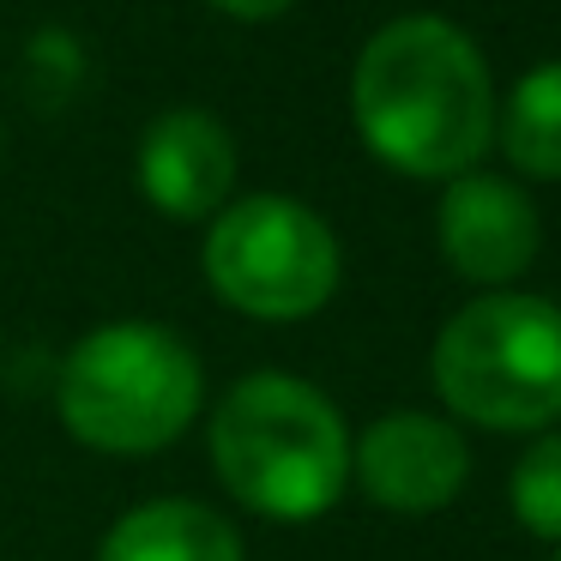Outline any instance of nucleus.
<instances>
[{"mask_svg":"<svg viewBox=\"0 0 561 561\" xmlns=\"http://www.w3.org/2000/svg\"><path fill=\"white\" fill-rule=\"evenodd\" d=\"M363 146L416 182H453L495 146V79L453 19L404 13L363 43L351 73Z\"/></svg>","mask_w":561,"mask_h":561,"instance_id":"f257e3e1","label":"nucleus"},{"mask_svg":"<svg viewBox=\"0 0 561 561\" xmlns=\"http://www.w3.org/2000/svg\"><path fill=\"white\" fill-rule=\"evenodd\" d=\"M211 465L248 513L308 525L351 483V428L339 404L296 375H248L211 411Z\"/></svg>","mask_w":561,"mask_h":561,"instance_id":"f03ea898","label":"nucleus"},{"mask_svg":"<svg viewBox=\"0 0 561 561\" xmlns=\"http://www.w3.org/2000/svg\"><path fill=\"white\" fill-rule=\"evenodd\" d=\"M428 380L465 423L543 435L561 423V308L525 290L477 296L440 327Z\"/></svg>","mask_w":561,"mask_h":561,"instance_id":"7ed1b4c3","label":"nucleus"},{"mask_svg":"<svg viewBox=\"0 0 561 561\" xmlns=\"http://www.w3.org/2000/svg\"><path fill=\"white\" fill-rule=\"evenodd\" d=\"M199 356L151 320H110L61 363V423L98 453H158L199 416Z\"/></svg>","mask_w":561,"mask_h":561,"instance_id":"20e7f679","label":"nucleus"},{"mask_svg":"<svg viewBox=\"0 0 561 561\" xmlns=\"http://www.w3.org/2000/svg\"><path fill=\"white\" fill-rule=\"evenodd\" d=\"M339 236L314 206L290 194H248L206 230V284L248 320L290 327L339 290Z\"/></svg>","mask_w":561,"mask_h":561,"instance_id":"39448f33","label":"nucleus"},{"mask_svg":"<svg viewBox=\"0 0 561 561\" xmlns=\"http://www.w3.org/2000/svg\"><path fill=\"white\" fill-rule=\"evenodd\" d=\"M351 471L387 513H440L471 477L465 435L435 411H387L356 435Z\"/></svg>","mask_w":561,"mask_h":561,"instance_id":"423d86ee","label":"nucleus"},{"mask_svg":"<svg viewBox=\"0 0 561 561\" xmlns=\"http://www.w3.org/2000/svg\"><path fill=\"white\" fill-rule=\"evenodd\" d=\"M440 254L459 278L471 284H513L519 272H531L537 248H543V218H537L531 194L507 175H489V170H465L447 182L440 194Z\"/></svg>","mask_w":561,"mask_h":561,"instance_id":"0eeeda50","label":"nucleus"},{"mask_svg":"<svg viewBox=\"0 0 561 561\" xmlns=\"http://www.w3.org/2000/svg\"><path fill=\"white\" fill-rule=\"evenodd\" d=\"M134 175L163 218H218L236 187V139L211 110H170L146 127Z\"/></svg>","mask_w":561,"mask_h":561,"instance_id":"6e6552de","label":"nucleus"},{"mask_svg":"<svg viewBox=\"0 0 561 561\" xmlns=\"http://www.w3.org/2000/svg\"><path fill=\"white\" fill-rule=\"evenodd\" d=\"M98 561H242V537L224 513L163 495L122 513L98 543Z\"/></svg>","mask_w":561,"mask_h":561,"instance_id":"1a4fd4ad","label":"nucleus"},{"mask_svg":"<svg viewBox=\"0 0 561 561\" xmlns=\"http://www.w3.org/2000/svg\"><path fill=\"white\" fill-rule=\"evenodd\" d=\"M507 163L531 182H561V61H543L507 91L495 115Z\"/></svg>","mask_w":561,"mask_h":561,"instance_id":"9d476101","label":"nucleus"},{"mask_svg":"<svg viewBox=\"0 0 561 561\" xmlns=\"http://www.w3.org/2000/svg\"><path fill=\"white\" fill-rule=\"evenodd\" d=\"M513 519L543 543H561V428H543L513 465Z\"/></svg>","mask_w":561,"mask_h":561,"instance_id":"9b49d317","label":"nucleus"},{"mask_svg":"<svg viewBox=\"0 0 561 561\" xmlns=\"http://www.w3.org/2000/svg\"><path fill=\"white\" fill-rule=\"evenodd\" d=\"M218 13H230V19H242V25H266V19H284L296 7V0H211Z\"/></svg>","mask_w":561,"mask_h":561,"instance_id":"f8f14e48","label":"nucleus"},{"mask_svg":"<svg viewBox=\"0 0 561 561\" xmlns=\"http://www.w3.org/2000/svg\"><path fill=\"white\" fill-rule=\"evenodd\" d=\"M556 561H561V556H556Z\"/></svg>","mask_w":561,"mask_h":561,"instance_id":"ddd939ff","label":"nucleus"}]
</instances>
